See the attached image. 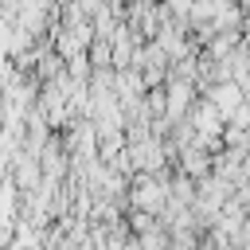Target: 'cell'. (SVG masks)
<instances>
[{"instance_id":"obj_1","label":"cell","mask_w":250,"mask_h":250,"mask_svg":"<svg viewBox=\"0 0 250 250\" xmlns=\"http://www.w3.org/2000/svg\"><path fill=\"white\" fill-rule=\"evenodd\" d=\"M207 102H211V105H215V109H219V113L227 117V113H234V109H238V105L246 102V90H242L238 82L223 78L219 86H211V98H207Z\"/></svg>"},{"instance_id":"obj_2","label":"cell","mask_w":250,"mask_h":250,"mask_svg":"<svg viewBox=\"0 0 250 250\" xmlns=\"http://www.w3.org/2000/svg\"><path fill=\"white\" fill-rule=\"evenodd\" d=\"M195 125H199V133H203V137H211V133H219V129H223V113H219L211 102H203V105L195 109Z\"/></svg>"},{"instance_id":"obj_3","label":"cell","mask_w":250,"mask_h":250,"mask_svg":"<svg viewBox=\"0 0 250 250\" xmlns=\"http://www.w3.org/2000/svg\"><path fill=\"white\" fill-rule=\"evenodd\" d=\"M188 102H191V86H188V82H172V90H168V113L180 117Z\"/></svg>"},{"instance_id":"obj_4","label":"cell","mask_w":250,"mask_h":250,"mask_svg":"<svg viewBox=\"0 0 250 250\" xmlns=\"http://www.w3.org/2000/svg\"><path fill=\"white\" fill-rule=\"evenodd\" d=\"M160 199H164L160 184H141V191H137V203H145V207H156Z\"/></svg>"},{"instance_id":"obj_5","label":"cell","mask_w":250,"mask_h":250,"mask_svg":"<svg viewBox=\"0 0 250 250\" xmlns=\"http://www.w3.org/2000/svg\"><path fill=\"white\" fill-rule=\"evenodd\" d=\"M242 90H246V102H250V86H242Z\"/></svg>"}]
</instances>
